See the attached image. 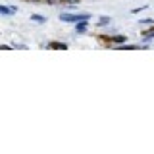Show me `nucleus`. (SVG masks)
I'll use <instances>...</instances> for the list:
<instances>
[{
  "instance_id": "obj_1",
  "label": "nucleus",
  "mask_w": 154,
  "mask_h": 154,
  "mask_svg": "<svg viewBox=\"0 0 154 154\" xmlns=\"http://www.w3.org/2000/svg\"><path fill=\"white\" fill-rule=\"evenodd\" d=\"M62 21L66 23H77V21H89L91 14H62L60 16Z\"/></svg>"
},
{
  "instance_id": "obj_2",
  "label": "nucleus",
  "mask_w": 154,
  "mask_h": 154,
  "mask_svg": "<svg viewBox=\"0 0 154 154\" xmlns=\"http://www.w3.org/2000/svg\"><path fill=\"white\" fill-rule=\"evenodd\" d=\"M17 8H12V6H0V14H4V16H12V14H16Z\"/></svg>"
},
{
  "instance_id": "obj_3",
  "label": "nucleus",
  "mask_w": 154,
  "mask_h": 154,
  "mask_svg": "<svg viewBox=\"0 0 154 154\" xmlns=\"http://www.w3.org/2000/svg\"><path fill=\"white\" fill-rule=\"evenodd\" d=\"M75 31L77 33H85L87 31V21H77L75 23Z\"/></svg>"
},
{
  "instance_id": "obj_4",
  "label": "nucleus",
  "mask_w": 154,
  "mask_h": 154,
  "mask_svg": "<svg viewBox=\"0 0 154 154\" xmlns=\"http://www.w3.org/2000/svg\"><path fill=\"white\" fill-rule=\"evenodd\" d=\"M118 50H135V48H144V46H137V45H125V46H116Z\"/></svg>"
},
{
  "instance_id": "obj_5",
  "label": "nucleus",
  "mask_w": 154,
  "mask_h": 154,
  "mask_svg": "<svg viewBox=\"0 0 154 154\" xmlns=\"http://www.w3.org/2000/svg\"><path fill=\"white\" fill-rule=\"evenodd\" d=\"M50 48H58V50H60V48H62V50H66V45H64V42H50Z\"/></svg>"
},
{
  "instance_id": "obj_6",
  "label": "nucleus",
  "mask_w": 154,
  "mask_h": 154,
  "mask_svg": "<svg viewBox=\"0 0 154 154\" xmlns=\"http://www.w3.org/2000/svg\"><path fill=\"white\" fill-rule=\"evenodd\" d=\"M31 19H33V21H37V23H45V21H46V17H41L38 14H33Z\"/></svg>"
},
{
  "instance_id": "obj_7",
  "label": "nucleus",
  "mask_w": 154,
  "mask_h": 154,
  "mask_svg": "<svg viewBox=\"0 0 154 154\" xmlns=\"http://www.w3.org/2000/svg\"><path fill=\"white\" fill-rule=\"evenodd\" d=\"M144 38H154V27L150 29V31H146V33H144Z\"/></svg>"
},
{
  "instance_id": "obj_8",
  "label": "nucleus",
  "mask_w": 154,
  "mask_h": 154,
  "mask_svg": "<svg viewBox=\"0 0 154 154\" xmlns=\"http://www.w3.org/2000/svg\"><path fill=\"white\" fill-rule=\"evenodd\" d=\"M110 41H114V42H123V41H125V37H112Z\"/></svg>"
},
{
  "instance_id": "obj_9",
  "label": "nucleus",
  "mask_w": 154,
  "mask_h": 154,
  "mask_svg": "<svg viewBox=\"0 0 154 154\" xmlns=\"http://www.w3.org/2000/svg\"><path fill=\"white\" fill-rule=\"evenodd\" d=\"M106 23H110V17H102V19L98 21V25H106Z\"/></svg>"
},
{
  "instance_id": "obj_10",
  "label": "nucleus",
  "mask_w": 154,
  "mask_h": 154,
  "mask_svg": "<svg viewBox=\"0 0 154 154\" xmlns=\"http://www.w3.org/2000/svg\"><path fill=\"white\" fill-rule=\"evenodd\" d=\"M60 2H66V4H71V6H73V4H79V0H60Z\"/></svg>"
},
{
  "instance_id": "obj_11",
  "label": "nucleus",
  "mask_w": 154,
  "mask_h": 154,
  "mask_svg": "<svg viewBox=\"0 0 154 154\" xmlns=\"http://www.w3.org/2000/svg\"><path fill=\"white\" fill-rule=\"evenodd\" d=\"M48 4H50V6H56V4H60V0H46Z\"/></svg>"
},
{
  "instance_id": "obj_12",
  "label": "nucleus",
  "mask_w": 154,
  "mask_h": 154,
  "mask_svg": "<svg viewBox=\"0 0 154 154\" xmlns=\"http://www.w3.org/2000/svg\"><path fill=\"white\" fill-rule=\"evenodd\" d=\"M29 2H41V0H29Z\"/></svg>"
}]
</instances>
